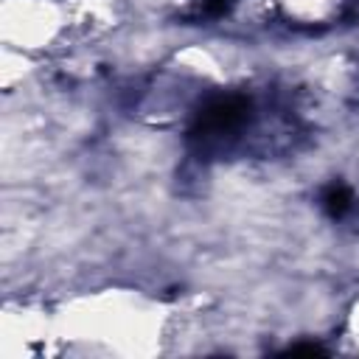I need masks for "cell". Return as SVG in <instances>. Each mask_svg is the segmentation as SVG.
I'll return each instance as SVG.
<instances>
[{
	"label": "cell",
	"mask_w": 359,
	"mask_h": 359,
	"mask_svg": "<svg viewBox=\"0 0 359 359\" xmlns=\"http://www.w3.org/2000/svg\"><path fill=\"white\" fill-rule=\"evenodd\" d=\"M250 118H252V101L247 95H241V93L213 95L194 115V123L188 129V137L191 140H199V143L222 140L224 135L238 132Z\"/></svg>",
	"instance_id": "6da1fadb"
},
{
	"label": "cell",
	"mask_w": 359,
	"mask_h": 359,
	"mask_svg": "<svg viewBox=\"0 0 359 359\" xmlns=\"http://www.w3.org/2000/svg\"><path fill=\"white\" fill-rule=\"evenodd\" d=\"M320 202H323V210H325L331 219H342V216L353 208V194H351L348 185H342V182H331V185L323 191Z\"/></svg>",
	"instance_id": "7a4b0ae2"
},
{
	"label": "cell",
	"mask_w": 359,
	"mask_h": 359,
	"mask_svg": "<svg viewBox=\"0 0 359 359\" xmlns=\"http://www.w3.org/2000/svg\"><path fill=\"white\" fill-rule=\"evenodd\" d=\"M283 353H289V356H297V353H309V356H314V353H328L323 345H317V342H297V345H289Z\"/></svg>",
	"instance_id": "3957f363"
}]
</instances>
